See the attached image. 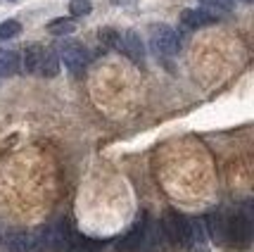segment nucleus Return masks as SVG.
<instances>
[{"mask_svg":"<svg viewBox=\"0 0 254 252\" xmlns=\"http://www.w3.org/2000/svg\"><path fill=\"white\" fill-rule=\"evenodd\" d=\"M245 2H250V0H245Z\"/></svg>","mask_w":254,"mask_h":252,"instance_id":"aec40b11","label":"nucleus"},{"mask_svg":"<svg viewBox=\"0 0 254 252\" xmlns=\"http://www.w3.org/2000/svg\"><path fill=\"white\" fill-rule=\"evenodd\" d=\"M17 67V55L12 50H0V77H12Z\"/></svg>","mask_w":254,"mask_h":252,"instance_id":"ddd939ff","label":"nucleus"},{"mask_svg":"<svg viewBox=\"0 0 254 252\" xmlns=\"http://www.w3.org/2000/svg\"><path fill=\"white\" fill-rule=\"evenodd\" d=\"M0 245H2V236H0Z\"/></svg>","mask_w":254,"mask_h":252,"instance_id":"a211bd4d","label":"nucleus"},{"mask_svg":"<svg viewBox=\"0 0 254 252\" xmlns=\"http://www.w3.org/2000/svg\"><path fill=\"white\" fill-rule=\"evenodd\" d=\"M41 60H43V48L38 43L29 45L26 50H24V57H22V67L26 74H33V72H38V67H41Z\"/></svg>","mask_w":254,"mask_h":252,"instance_id":"9d476101","label":"nucleus"},{"mask_svg":"<svg viewBox=\"0 0 254 252\" xmlns=\"http://www.w3.org/2000/svg\"><path fill=\"white\" fill-rule=\"evenodd\" d=\"M76 29V24L74 19H64V17H60V19H53V22L48 24V31L53 33V36H69V33Z\"/></svg>","mask_w":254,"mask_h":252,"instance_id":"4468645a","label":"nucleus"},{"mask_svg":"<svg viewBox=\"0 0 254 252\" xmlns=\"http://www.w3.org/2000/svg\"><path fill=\"white\" fill-rule=\"evenodd\" d=\"M117 50H122L124 55L128 57L131 62H135V65H143L145 62L143 41H140V36L133 31V29H128V31L122 33V41H119V48H117Z\"/></svg>","mask_w":254,"mask_h":252,"instance_id":"39448f33","label":"nucleus"},{"mask_svg":"<svg viewBox=\"0 0 254 252\" xmlns=\"http://www.w3.org/2000/svg\"><path fill=\"white\" fill-rule=\"evenodd\" d=\"M38 72H41V77H45V79H53L60 74V55H57L55 48L43 50V60H41Z\"/></svg>","mask_w":254,"mask_h":252,"instance_id":"1a4fd4ad","label":"nucleus"},{"mask_svg":"<svg viewBox=\"0 0 254 252\" xmlns=\"http://www.w3.org/2000/svg\"><path fill=\"white\" fill-rule=\"evenodd\" d=\"M226 241H231L238 248H247L252 241V224L245 214H233L226 219Z\"/></svg>","mask_w":254,"mask_h":252,"instance_id":"7ed1b4c3","label":"nucleus"},{"mask_svg":"<svg viewBox=\"0 0 254 252\" xmlns=\"http://www.w3.org/2000/svg\"><path fill=\"white\" fill-rule=\"evenodd\" d=\"M204 10H216V12H228L233 10V0H197Z\"/></svg>","mask_w":254,"mask_h":252,"instance_id":"dca6fc26","label":"nucleus"},{"mask_svg":"<svg viewBox=\"0 0 254 252\" xmlns=\"http://www.w3.org/2000/svg\"><path fill=\"white\" fill-rule=\"evenodd\" d=\"M7 248L12 252H36L33 250V233H26V231L12 233L7 238Z\"/></svg>","mask_w":254,"mask_h":252,"instance_id":"9b49d317","label":"nucleus"},{"mask_svg":"<svg viewBox=\"0 0 254 252\" xmlns=\"http://www.w3.org/2000/svg\"><path fill=\"white\" fill-rule=\"evenodd\" d=\"M150 45H152V50H155L157 55H162V57H174V55H178V50H181V41H178L176 31H174L171 26H166V24L152 26Z\"/></svg>","mask_w":254,"mask_h":252,"instance_id":"f257e3e1","label":"nucleus"},{"mask_svg":"<svg viewBox=\"0 0 254 252\" xmlns=\"http://www.w3.org/2000/svg\"><path fill=\"white\" fill-rule=\"evenodd\" d=\"M162 229H164L166 238H169V243L171 245H188V219L183 217V214H178V212H174V209H169L166 212L164 221H162Z\"/></svg>","mask_w":254,"mask_h":252,"instance_id":"f03ea898","label":"nucleus"},{"mask_svg":"<svg viewBox=\"0 0 254 252\" xmlns=\"http://www.w3.org/2000/svg\"><path fill=\"white\" fill-rule=\"evenodd\" d=\"M181 22L190 26V29H202V26H211L216 24V14L204 7H197V10H183L181 14Z\"/></svg>","mask_w":254,"mask_h":252,"instance_id":"423d86ee","label":"nucleus"},{"mask_svg":"<svg viewBox=\"0 0 254 252\" xmlns=\"http://www.w3.org/2000/svg\"><path fill=\"white\" fill-rule=\"evenodd\" d=\"M22 31V24L14 22V19H7V22L0 24V41H7V38H14L17 33Z\"/></svg>","mask_w":254,"mask_h":252,"instance_id":"2eb2a0df","label":"nucleus"},{"mask_svg":"<svg viewBox=\"0 0 254 252\" xmlns=\"http://www.w3.org/2000/svg\"><path fill=\"white\" fill-rule=\"evenodd\" d=\"M207 231L204 233H209V238L214 243H226V219H223L221 212H211L207 221H202Z\"/></svg>","mask_w":254,"mask_h":252,"instance_id":"0eeeda50","label":"nucleus"},{"mask_svg":"<svg viewBox=\"0 0 254 252\" xmlns=\"http://www.w3.org/2000/svg\"><path fill=\"white\" fill-rule=\"evenodd\" d=\"M62 60H64V67L71 72V74H81L90 62L88 50L83 48L81 43H64L62 48Z\"/></svg>","mask_w":254,"mask_h":252,"instance_id":"20e7f679","label":"nucleus"},{"mask_svg":"<svg viewBox=\"0 0 254 252\" xmlns=\"http://www.w3.org/2000/svg\"><path fill=\"white\" fill-rule=\"evenodd\" d=\"M69 12L76 14V17H83V14L93 12V2L90 0H71L69 2Z\"/></svg>","mask_w":254,"mask_h":252,"instance_id":"f3484780","label":"nucleus"},{"mask_svg":"<svg viewBox=\"0 0 254 252\" xmlns=\"http://www.w3.org/2000/svg\"><path fill=\"white\" fill-rule=\"evenodd\" d=\"M98 41L105 50H117V48H119V41H122V31L110 29V26H107V29H100Z\"/></svg>","mask_w":254,"mask_h":252,"instance_id":"f8f14e48","label":"nucleus"},{"mask_svg":"<svg viewBox=\"0 0 254 252\" xmlns=\"http://www.w3.org/2000/svg\"><path fill=\"white\" fill-rule=\"evenodd\" d=\"M10 2H17V0H10Z\"/></svg>","mask_w":254,"mask_h":252,"instance_id":"6ab92c4d","label":"nucleus"},{"mask_svg":"<svg viewBox=\"0 0 254 252\" xmlns=\"http://www.w3.org/2000/svg\"><path fill=\"white\" fill-rule=\"evenodd\" d=\"M64 252H102V243H95V241H90V238L76 236V233H69Z\"/></svg>","mask_w":254,"mask_h":252,"instance_id":"6e6552de","label":"nucleus"}]
</instances>
